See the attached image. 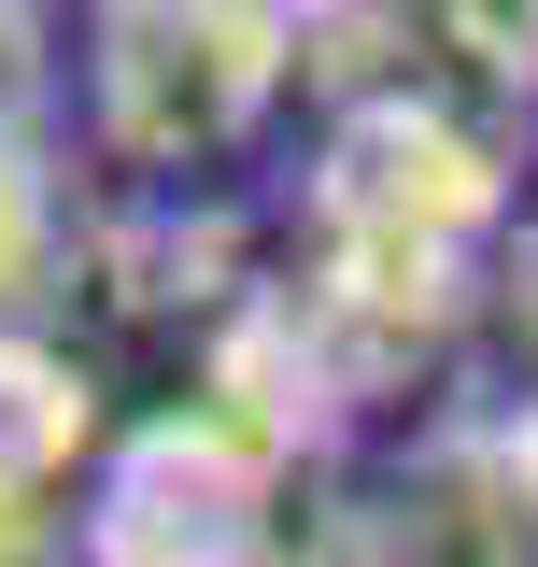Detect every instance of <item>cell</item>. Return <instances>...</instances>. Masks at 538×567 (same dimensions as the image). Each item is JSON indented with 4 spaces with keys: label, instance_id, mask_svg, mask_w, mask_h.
Listing matches in <instances>:
<instances>
[{
    "label": "cell",
    "instance_id": "6da1fadb",
    "mask_svg": "<svg viewBox=\"0 0 538 567\" xmlns=\"http://www.w3.org/2000/svg\"><path fill=\"white\" fill-rule=\"evenodd\" d=\"M283 85V0H100L85 29V114L114 156H227Z\"/></svg>",
    "mask_w": 538,
    "mask_h": 567
},
{
    "label": "cell",
    "instance_id": "7a4b0ae2",
    "mask_svg": "<svg viewBox=\"0 0 538 567\" xmlns=\"http://www.w3.org/2000/svg\"><path fill=\"white\" fill-rule=\"evenodd\" d=\"M71 100V58H58V14L43 0H0V156H43Z\"/></svg>",
    "mask_w": 538,
    "mask_h": 567
},
{
    "label": "cell",
    "instance_id": "3957f363",
    "mask_svg": "<svg viewBox=\"0 0 538 567\" xmlns=\"http://www.w3.org/2000/svg\"><path fill=\"white\" fill-rule=\"evenodd\" d=\"M58 256V185H43V156H0V312L43 284Z\"/></svg>",
    "mask_w": 538,
    "mask_h": 567
}]
</instances>
